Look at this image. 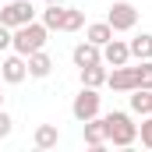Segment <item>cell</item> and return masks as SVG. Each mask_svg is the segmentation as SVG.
<instances>
[{
    "label": "cell",
    "instance_id": "6da1fadb",
    "mask_svg": "<svg viewBox=\"0 0 152 152\" xmlns=\"http://www.w3.org/2000/svg\"><path fill=\"white\" fill-rule=\"evenodd\" d=\"M103 120H106V142H110V145L127 149V145H134V142H138V124L131 120V113L113 110V113H106Z\"/></svg>",
    "mask_w": 152,
    "mask_h": 152
},
{
    "label": "cell",
    "instance_id": "7a4b0ae2",
    "mask_svg": "<svg viewBox=\"0 0 152 152\" xmlns=\"http://www.w3.org/2000/svg\"><path fill=\"white\" fill-rule=\"evenodd\" d=\"M46 36H50V28L42 21H25V25H18L11 32V50L21 53V57H28V53H36V50L46 46Z\"/></svg>",
    "mask_w": 152,
    "mask_h": 152
},
{
    "label": "cell",
    "instance_id": "3957f363",
    "mask_svg": "<svg viewBox=\"0 0 152 152\" xmlns=\"http://www.w3.org/2000/svg\"><path fill=\"white\" fill-rule=\"evenodd\" d=\"M99 106H103V96H99L96 88L81 85V92L75 96V103H71V117H75L78 124H85V120L99 117Z\"/></svg>",
    "mask_w": 152,
    "mask_h": 152
},
{
    "label": "cell",
    "instance_id": "277c9868",
    "mask_svg": "<svg viewBox=\"0 0 152 152\" xmlns=\"http://www.w3.org/2000/svg\"><path fill=\"white\" fill-rule=\"evenodd\" d=\"M0 21H4L7 28H18V25H25V21H36L32 0H11V4H4V7H0Z\"/></svg>",
    "mask_w": 152,
    "mask_h": 152
},
{
    "label": "cell",
    "instance_id": "5b68a950",
    "mask_svg": "<svg viewBox=\"0 0 152 152\" xmlns=\"http://www.w3.org/2000/svg\"><path fill=\"white\" fill-rule=\"evenodd\" d=\"M106 21H110L113 32H131L138 25V7L127 4V0H117L113 7H110V14H106Z\"/></svg>",
    "mask_w": 152,
    "mask_h": 152
},
{
    "label": "cell",
    "instance_id": "8992f818",
    "mask_svg": "<svg viewBox=\"0 0 152 152\" xmlns=\"http://www.w3.org/2000/svg\"><path fill=\"white\" fill-rule=\"evenodd\" d=\"M106 85H110L113 92H134V88L142 85V71H138V67L120 64V67H113V71L106 75Z\"/></svg>",
    "mask_w": 152,
    "mask_h": 152
},
{
    "label": "cell",
    "instance_id": "52a82bcc",
    "mask_svg": "<svg viewBox=\"0 0 152 152\" xmlns=\"http://www.w3.org/2000/svg\"><path fill=\"white\" fill-rule=\"evenodd\" d=\"M0 78H4L7 85H21V81L28 78V60H25L21 53H14V57H7V60L0 64Z\"/></svg>",
    "mask_w": 152,
    "mask_h": 152
},
{
    "label": "cell",
    "instance_id": "ba28073f",
    "mask_svg": "<svg viewBox=\"0 0 152 152\" xmlns=\"http://www.w3.org/2000/svg\"><path fill=\"white\" fill-rule=\"evenodd\" d=\"M81 138H85L88 149H103V145H110V142H106V120H103V117L85 120V124H81Z\"/></svg>",
    "mask_w": 152,
    "mask_h": 152
},
{
    "label": "cell",
    "instance_id": "9c48e42d",
    "mask_svg": "<svg viewBox=\"0 0 152 152\" xmlns=\"http://www.w3.org/2000/svg\"><path fill=\"white\" fill-rule=\"evenodd\" d=\"M71 60H75V67H88V64H99V60H103V46H96V42L81 39L75 50H71Z\"/></svg>",
    "mask_w": 152,
    "mask_h": 152
},
{
    "label": "cell",
    "instance_id": "30bf717a",
    "mask_svg": "<svg viewBox=\"0 0 152 152\" xmlns=\"http://www.w3.org/2000/svg\"><path fill=\"white\" fill-rule=\"evenodd\" d=\"M127 60H131L127 42H120V39L103 42V64H106V67H120V64H127Z\"/></svg>",
    "mask_w": 152,
    "mask_h": 152
},
{
    "label": "cell",
    "instance_id": "8fae6325",
    "mask_svg": "<svg viewBox=\"0 0 152 152\" xmlns=\"http://www.w3.org/2000/svg\"><path fill=\"white\" fill-rule=\"evenodd\" d=\"M32 145L36 149H57L60 145V127L57 124H39L36 134H32Z\"/></svg>",
    "mask_w": 152,
    "mask_h": 152
},
{
    "label": "cell",
    "instance_id": "7c38bea8",
    "mask_svg": "<svg viewBox=\"0 0 152 152\" xmlns=\"http://www.w3.org/2000/svg\"><path fill=\"white\" fill-rule=\"evenodd\" d=\"M25 60H28V78H46L50 71H53V57H50L46 50H36V53H28Z\"/></svg>",
    "mask_w": 152,
    "mask_h": 152
},
{
    "label": "cell",
    "instance_id": "4fadbf2b",
    "mask_svg": "<svg viewBox=\"0 0 152 152\" xmlns=\"http://www.w3.org/2000/svg\"><path fill=\"white\" fill-rule=\"evenodd\" d=\"M64 21H67V7H64V4H46L42 25H46L50 32H64Z\"/></svg>",
    "mask_w": 152,
    "mask_h": 152
},
{
    "label": "cell",
    "instance_id": "5bb4252c",
    "mask_svg": "<svg viewBox=\"0 0 152 152\" xmlns=\"http://www.w3.org/2000/svg\"><path fill=\"white\" fill-rule=\"evenodd\" d=\"M78 75H81V85H88V88H99V85H106V64L99 60V64H88V67H78Z\"/></svg>",
    "mask_w": 152,
    "mask_h": 152
},
{
    "label": "cell",
    "instance_id": "9a60e30c",
    "mask_svg": "<svg viewBox=\"0 0 152 152\" xmlns=\"http://www.w3.org/2000/svg\"><path fill=\"white\" fill-rule=\"evenodd\" d=\"M127 50H131V57H134V60H152V32L134 36L131 42H127Z\"/></svg>",
    "mask_w": 152,
    "mask_h": 152
},
{
    "label": "cell",
    "instance_id": "2e32d148",
    "mask_svg": "<svg viewBox=\"0 0 152 152\" xmlns=\"http://www.w3.org/2000/svg\"><path fill=\"white\" fill-rule=\"evenodd\" d=\"M131 113H138V117L152 113V88H134L131 92Z\"/></svg>",
    "mask_w": 152,
    "mask_h": 152
},
{
    "label": "cell",
    "instance_id": "e0dca14e",
    "mask_svg": "<svg viewBox=\"0 0 152 152\" xmlns=\"http://www.w3.org/2000/svg\"><path fill=\"white\" fill-rule=\"evenodd\" d=\"M85 39H88V42H96V46L110 42V39H113V28H110V21H96V25H88V28H85Z\"/></svg>",
    "mask_w": 152,
    "mask_h": 152
},
{
    "label": "cell",
    "instance_id": "ac0fdd59",
    "mask_svg": "<svg viewBox=\"0 0 152 152\" xmlns=\"http://www.w3.org/2000/svg\"><path fill=\"white\" fill-rule=\"evenodd\" d=\"M85 25V11H78V7H67V21H64V32H78Z\"/></svg>",
    "mask_w": 152,
    "mask_h": 152
},
{
    "label": "cell",
    "instance_id": "d6986e66",
    "mask_svg": "<svg viewBox=\"0 0 152 152\" xmlns=\"http://www.w3.org/2000/svg\"><path fill=\"white\" fill-rule=\"evenodd\" d=\"M138 138H142V145H145V149L152 152V113L145 117L142 124H138Z\"/></svg>",
    "mask_w": 152,
    "mask_h": 152
},
{
    "label": "cell",
    "instance_id": "ffe728a7",
    "mask_svg": "<svg viewBox=\"0 0 152 152\" xmlns=\"http://www.w3.org/2000/svg\"><path fill=\"white\" fill-rule=\"evenodd\" d=\"M138 71H142V85L138 88H152V60H142Z\"/></svg>",
    "mask_w": 152,
    "mask_h": 152
},
{
    "label": "cell",
    "instance_id": "44dd1931",
    "mask_svg": "<svg viewBox=\"0 0 152 152\" xmlns=\"http://www.w3.org/2000/svg\"><path fill=\"white\" fill-rule=\"evenodd\" d=\"M11 131H14V120H11V113H4V106H0V142H4Z\"/></svg>",
    "mask_w": 152,
    "mask_h": 152
},
{
    "label": "cell",
    "instance_id": "7402d4cb",
    "mask_svg": "<svg viewBox=\"0 0 152 152\" xmlns=\"http://www.w3.org/2000/svg\"><path fill=\"white\" fill-rule=\"evenodd\" d=\"M11 32H14V28H7V25L0 21V53H4V50H11Z\"/></svg>",
    "mask_w": 152,
    "mask_h": 152
},
{
    "label": "cell",
    "instance_id": "603a6c76",
    "mask_svg": "<svg viewBox=\"0 0 152 152\" xmlns=\"http://www.w3.org/2000/svg\"><path fill=\"white\" fill-rule=\"evenodd\" d=\"M46 4H67V0H46Z\"/></svg>",
    "mask_w": 152,
    "mask_h": 152
},
{
    "label": "cell",
    "instance_id": "cb8c5ba5",
    "mask_svg": "<svg viewBox=\"0 0 152 152\" xmlns=\"http://www.w3.org/2000/svg\"><path fill=\"white\" fill-rule=\"evenodd\" d=\"M0 106H4V92H0Z\"/></svg>",
    "mask_w": 152,
    "mask_h": 152
}]
</instances>
